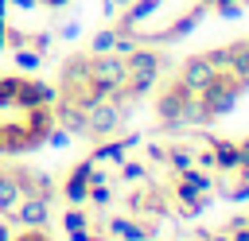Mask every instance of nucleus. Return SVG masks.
<instances>
[{"label":"nucleus","instance_id":"obj_27","mask_svg":"<svg viewBox=\"0 0 249 241\" xmlns=\"http://www.w3.org/2000/svg\"><path fill=\"white\" fill-rule=\"evenodd\" d=\"M148 171H144V163H121V179H128V183H136V179H144Z\"/></svg>","mask_w":249,"mask_h":241},{"label":"nucleus","instance_id":"obj_3","mask_svg":"<svg viewBox=\"0 0 249 241\" xmlns=\"http://www.w3.org/2000/svg\"><path fill=\"white\" fill-rule=\"evenodd\" d=\"M58 101V86H51V82H39V78H27V74H19L16 78V109H35V105H54Z\"/></svg>","mask_w":249,"mask_h":241},{"label":"nucleus","instance_id":"obj_14","mask_svg":"<svg viewBox=\"0 0 249 241\" xmlns=\"http://www.w3.org/2000/svg\"><path fill=\"white\" fill-rule=\"evenodd\" d=\"M12 58H16V70H19V74H35L47 54H39L35 47H19V51H12Z\"/></svg>","mask_w":249,"mask_h":241},{"label":"nucleus","instance_id":"obj_11","mask_svg":"<svg viewBox=\"0 0 249 241\" xmlns=\"http://www.w3.org/2000/svg\"><path fill=\"white\" fill-rule=\"evenodd\" d=\"M89 159L93 163H124V140H97Z\"/></svg>","mask_w":249,"mask_h":241},{"label":"nucleus","instance_id":"obj_32","mask_svg":"<svg viewBox=\"0 0 249 241\" xmlns=\"http://www.w3.org/2000/svg\"><path fill=\"white\" fill-rule=\"evenodd\" d=\"M16 8H23V12H31V8H39V0H12Z\"/></svg>","mask_w":249,"mask_h":241},{"label":"nucleus","instance_id":"obj_33","mask_svg":"<svg viewBox=\"0 0 249 241\" xmlns=\"http://www.w3.org/2000/svg\"><path fill=\"white\" fill-rule=\"evenodd\" d=\"M0 241H12V225L8 222H0Z\"/></svg>","mask_w":249,"mask_h":241},{"label":"nucleus","instance_id":"obj_22","mask_svg":"<svg viewBox=\"0 0 249 241\" xmlns=\"http://www.w3.org/2000/svg\"><path fill=\"white\" fill-rule=\"evenodd\" d=\"M183 183H191V187H195L198 194L214 187V179H210V175H202V171H195V167H187V171H183Z\"/></svg>","mask_w":249,"mask_h":241},{"label":"nucleus","instance_id":"obj_18","mask_svg":"<svg viewBox=\"0 0 249 241\" xmlns=\"http://www.w3.org/2000/svg\"><path fill=\"white\" fill-rule=\"evenodd\" d=\"M167 163H171V171L183 175L187 167H195V152H191V148H171V152H167Z\"/></svg>","mask_w":249,"mask_h":241},{"label":"nucleus","instance_id":"obj_28","mask_svg":"<svg viewBox=\"0 0 249 241\" xmlns=\"http://www.w3.org/2000/svg\"><path fill=\"white\" fill-rule=\"evenodd\" d=\"M241 12H245L241 4H218V16H222V19H237Z\"/></svg>","mask_w":249,"mask_h":241},{"label":"nucleus","instance_id":"obj_34","mask_svg":"<svg viewBox=\"0 0 249 241\" xmlns=\"http://www.w3.org/2000/svg\"><path fill=\"white\" fill-rule=\"evenodd\" d=\"M4 31H8V19L0 16V51H4Z\"/></svg>","mask_w":249,"mask_h":241},{"label":"nucleus","instance_id":"obj_19","mask_svg":"<svg viewBox=\"0 0 249 241\" xmlns=\"http://www.w3.org/2000/svg\"><path fill=\"white\" fill-rule=\"evenodd\" d=\"M89 225V214H82V206H70L66 214H62V229L70 233V229H86Z\"/></svg>","mask_w":249,"mask_h":241},{"label":"nucleus","instance_id":"obj_12","mask_svg":"<svg viewBox=\"0 0 249 241\" xmlns=\"http://www.w3.org/2000/svg\"><path fill=\"white\" fill-rule=\"evenodd\" d=\"M214 163H218L222 171L241 167V148H237V144H230V140H218V144H214Z\"/></svg>","mask_w":249,"mask_h":241},{"label":"nucleus","instance_id":"obj_35","mask_svg":"<svg viewBox=\"0 0 249 241\" xmlns=\"http://www.w3.org/2000/svg\"><path fill=\"white\" fill-rule=\"evenodd\" d=\"M109 4H117V8H128V4H132V0H109Z\"/></svg>","mask_w":249,"mask_h":241},{"label":"nucleus","instance_id":"obj_23","mask_svg":"<svg viewBox=\"0 0 249 241\" xmlns=\"http://www.w3.org/2000/svg\"><path fill=\"white\" fill-rule=\"evenodd\" d=\"M54 39H62V43H74V39H82V19H66V23L54 31Z\"/></svg>","mask_w":249,"mask_h":241},{"label":"nucleus","instance_id":"obj_21","mask_svg":"<svg viewBox=\"0 0 249 241\" xmlns=\"http://www.w3.org/2000/svg\"><path fill=\"white\" fill-rule=\"evenodd\" d=\"M113 39H117V31H113V27L97 31V35H93V43H89V47H93V54H109V51H113Z\"/></svg>","mask_w":249,"mask_h":241},{"label":"nucleus","instance_id":"obj_16","mask_svg":"<svg viewBox=\"0 0 249 241\" xmlns=\"http://www.w3.org/2000/svg\"><path fill=\"white\" fill-rule=\"evenodd\" d=\"M109 233H117L124 241H148V229L144 225H132L128 218H109Z\"/></svg>","mask_w":249,"mask_h":241},{"label":"nucleus","instance_id":"obj_24","mask_svg":"<svg viewBox=\"0 0 249 241\" xmlns=\"http://www.w3.org/2000/svg\"><path fill=\"white\" fill-rule=\"evenodd\" d=\"M27 35H31V31H23V27H8V31H4V47H8V51H19V47H27Z\"/></svg>","mask_w":249,"mask_h":241},{"label":"nucleus","instance_id":"obj_4","mask_svg":"<svg viewBox=\"0 0 249 241\" xmlns=\"http://www.w3.org/2000/svg\"><path fill=\"white\" fill-rule=\"evenodd\" d=\"M35 148H43V144L27 132L23 120H4V132H0V159H16V155L35 152Z\"/></svg>","mask_w":249,"mask_h":241},{"label":"nucleus","instance_id":"obj_37","mask_svg":"<svg viewBox=\"0 0 249 241\" xmlns=\"http://www.w3.org/2000/svg\"><path fill=\"white\" fill-rule=\"evenodd\" d=\"M0 132H4V120H0Z\"/></svg>","mask_w":249,"mask_h":241},{"label":"nucleus","instance_id":"obj_20","mask_svg":"<svg viewBox=\"0 0 249 241\" xmlns=\"http://www.w3.org/2000/svg\"><path fill=\"white\" fill-rule=\"evenodd\" d=\"M27 47H35L39 54H47V51L54 47V31H31V35H27Z\"/></svg>","mask_w":249,"mask_h":241},{"label":"nucleus","instance_id":"obj_17","mask_svg":"<svg viewBox=\"0 0 249 241\" xmlns=\"http://www.w3.org/2000/svg\"><path fill=\"white\" fill-rule=\"evenodd\" d=\"M62 194H66L70 206H82V202L89 198V183H82V179H66V183H62Z\"/></svg>","mask_w":249,"mask_h":241},{"label":"nucleus","instance_id":"obj_26","mask_svg":"<svg viewBox=\"0 0 249 241\" xmlns=\"http://www.w3.org/2000/svg\"><path fill=\"white\" fill-rule=\"evenodd\" d=\"M89 202L93 206H105V202H113V190L105 183H89Z\"/></svg>","mask_w":249,"mask_h":241},{"label":"nucleus","instance_id":"obj_1","mask_svg":"<svg viewBox=\"0 0 249 241\" xmlns=\"http://www.w3.org/2000/svg\"><path fill=\"white\" fill-rule=\"evenodd\" d=\"M4 218L16 222V225H23V229H47V222H51V198H43V194H23V198L16 202V210H8Z\"/></svg>","mask_w":249,"mask_h":241},{"label":"nucleus","instance_id":"obj_2","mask_svg":"<svg viewBox=\"0 0 249 241\" xmlns=\"http://www.w3.org/2000/svg\"><path fill=\"white\" fill-rule=\"evenodd\" d=\"M86 117H89V124H86V136L89 140H109L117 128H121V120H124V113H121V105L117 101H97L93 109H86Z\"/></svg>","mask_w":249,"mask_h":241},{"label":"nucleus","instance_id":"obj_10","mask_svg":"<svg viewBox=\"0 0 249 241\" xmlns=\"http://www.w3.org/2000/svg\"><path fill=\"white\" fill-rule=\"evenodd\" d=\"M89 82V58H66L62 62V74H58V89H66V86H86Z\"/></svg>","mask_w":249,"mask_h":241},{"label":"nucleus","instance_id":"obj_5","mask_svg":"<svg viewBox=\"0 0 249 241\" xmlns=\"http://www.w3.org/2000/svg\"><path fill=\"white\" fill-rule=\"evenodd\" d=\"M191 97H195V93H191L183 82H175L171 89H163V93L156 97V113H160L163 128H175V124H179V117H183V105H187Z\"/></svg>","mask_w":249,"mask_h":241},{"label":"nucleus","instance_id":"obj_9","mask_svg":"<svg viewBox=\"0 0 249 241\" xmlns=\"http://www.w3.org/2000/svg\"><path fill=\"white\" fill-rule=\"evenodd\" d=\"M124 66H128V74H160L167 66V58L148 51V47H136L132 54H124Z\"/></svg>","mask_w":249,"mask_h":241},{"label":"nucleus","instance_id":"obj_30","mask_svg":"<svg viewBox=\"0 0 249 241\" xmlns=\"http://www.w3.org/2000/svg\"><path fill=\"white\" fill-rule=\"evenodd\" d=\"M70 241H93L89 229H70Z\"/></svg>","mask_w":249,"mask_h":241},{"label":"nucleus","instance_id":"obj_29","mask_svg":"<svg viewBox=\"0 0 249 241\" xmlns=\"http://www.w3.org/2000/svg\"><path fill=\"white\" fill-rule=\"evenodd\" d=\"M148 159H156V163H167V148H160V144H148Z\"/></svg>","mask_w":249,"mask_h":241},{"label":"nucleus","instance_id":"obj_15","mask_svg":"<svg viewBox=\"0 0 249 241\" xmlns=\"http://www.w3.org/2000/svg\"><path fill=\"white\" fill-rule=\"evenodd\" d=\"M156 78H160V74H128V78H124V89H128V97H132V101L148 97V93H152V86H156Z\"/></svg>","mask_w":249,"mask_h":241},{"label":"nucleus","instance_id":"obj_25","mask_svg":"<svg viewBox=\"0 0 249 241\" xmlns=\"http://www.w3.org/2000/svg\"><path fill=\"white\" fill-rule=\"evenodd\" d=\"M70 140H74V136H70V132H66L62 124H54V128L47 132V140H43V144H47V148H66Z\"/></svg>","mask_w":249,"mask_h":241},{"label":"nucleus","instance_id":"obj_13","mask_svg":"<svg viewBox=\"0 0 249 241\" xmlns=\"http://www.w3.org/2000/svg\"><path fill=\"white\" fill-rule=\"evenodd\" d=\"M19 198H23V194H19L16 179H12V171H0V214L16 210V202H19Z\"/></svg>","mask_w":249,"mask_h":241},{"label":"nucleus","instance_id":"obj_8","mask_svg":"<svg viewBox=\"0 0 249 241\" xmlns=\"http://www.w3.org/2000/svg\"><path fill=\"white\" fill-rule=\"evenodd\" d=\"M54 124H62L70 136H86L89 117H86V109H82V105H74V101L58 97V101H54Z\"/></svg>","mask_w":249,"mask_h":241},{"label":"nucleus","instance_id":"obj_31","mask_svg":"<svg viewBox=\"0 0 249 241\" xmlns=\"http://www.w3.org/2000/svg\"><path fill=\"white\" fill-rule=\"evenodd\" d=\"M39 4H43V8H47V12H54V8H66V4H70V0H39Z\"/></svg>","mask_w":249,"mask_h":241},{"label":"nucleus","instance_id":"obj_36","mask_svg":"<svg viewBox=\"0 0 249 241\" xmlns=\"http://www.w3.org/2000/svg\"><path fill=\"white\" fill-rule=\"evenodd\" d=\"M12 241H31V229H27V233H23V237H12Z\"/></svg>","mask_w":249,"mask_h":241},{"label":"nucleus","instance_id":"obj_6","mask_svg":"<svg viewBox=\"0 0 249 241\" xmlns=\"http://www.w3.org/2000/svg\"><path fill=\"white\" fill-rule=\"evenodd\" d=\"M128 78V66L121 54H89V82H109V86H121Z\"/></svg>","mask_w":249,"mask_h":241},{"label":"nucleus","instance_id":"obj_7","mask_svg":"<svg viewBox=\"0 0 249 241\" xmlns=\"http://www.w3.org/2000/svg\"><path fill=\"white\" fill-rule=\"evenodd\" d=\"M214 78H218V66H214L206 54L187 58V62H183V70H179V82H183L191 93H198V89H202V86H210Z\"/></svg>","mask_w":249,"mask_h":241}]
</instances>
